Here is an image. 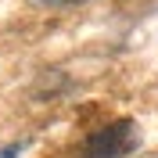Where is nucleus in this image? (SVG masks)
Here are the masks:
<instances>
[{
	"mask_svg": "<svg viewBox=\"0 0 158 158\" xmlns=\"http://www.w3.org/2000/svg\"><path fill=\"white\" fill-rule=\"evenodd\" d=\"M15 155H18V148H4L0 151V158H15Z\"/></svg>",
	"mask_w": 158,
	"mask_h": 158,
	"instance_id": "obj_3",
	"label": "nucleus"
},
{
	"mask_svg": "<svg viewBox=\"0 0 158 158\" xmlns=\"http://www.w3.org/2000/svg\"><path fill=\"white\" fill-rule=\"evenodd\" d=\"M43 7H76V4H86V0H36Z\"/></svg>",
	"mask_w": 158,
	"mask_h": 158,
	"instance_id": "obj_2",
	"label": "nucleus"
},
{
	"mask_svg": "<svg viewBox=\"0 0 158 158\" xmlns=\"http://www.w3.org/2000/svg\"><path fill=\"white\" fill-rule=\"evenodd\" d=\"M133 148H137V122L133 118H115V122L94 129L83 140V158H122Z\"/></svg>",
	"mask_w": 158,
	"mask_h": 158,
	"instance_id": "obj_1",
	"label": "nucleus"
}]
</instances>
